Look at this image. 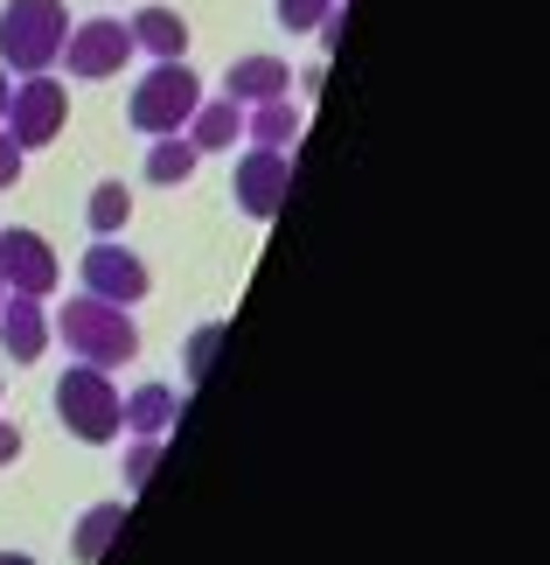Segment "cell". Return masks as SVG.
I'll list each match as a JSON object with an SVG mask.
<instances>
[{"label": "cell", "mask_w": 550, "mask_h": 565, "mask_svg": "<svg viewBox=\"0 0 550 565\" xmlns=\"http://www.w3.org/2000/svg\"><path fill=\"white\" fill-rule=\"evenodd\" d=\"M56 419L71 426L84 447H105V440H119V433H126V398H119V384L105 377V371L77 363V371L56 377Z\"/></svg>", "instance_id": "3957f363"}, {"label": "cell", "mask_w": 550, "mask_h": 565, "mask_svg": "<svg viewBox=\"0 0 550 565\" xmlns=\"http://www.w3.org/2000/svg\"><path fill=\"white\" fill-rule=\"evenodd\" d=\"M126 56H133V35H126V21L91 14V21H77V29L63 35V56H56V63H71V77L98 84V77H119Z\"/></svg>", "instance_id": "8992f818"}, {"label": "cell", "mask_w": 550, "mask_h": 565, "mask_svg": "<svg viewBox=\"0 0 550 565\" xmlns=\"http://www.w3.org/2000/svg\"><path fill=\"white\" fill-rule=\"evenodd\" d=\"M237 134H245V105L237 98H203L182 126V140L195 154H224V147H237Z\"/></svg>", "instance_id": "7c38bea8"}, {"label": "cell", "mask_w": 550, "mask_h": 565, "mask_svg": "<svg viewBox=\"0 0 550 565\" xmlns=\"http://www.w3.org/2000/svg\"><path fill=\"white\" fill-rule=\"evenodd\" d=\"M126 35H133V50H147L153 63L188 56V21L174 14V8H140L133 21H126Z\"/></svg>", "instance_id": "4fadbf2b"}, {"label": "cell", "mask_w": 550, "mask_h": 565, "mask_svg": "<svg viewBox=\"0 0 550 565\" xmlns=\"http://www.w3.org/2000/svg\"><path fill=\"white\" fill-rule=\"evenodd\" d=\"M84 294H98V300H119V308H133V300H147L153 287V273H147V258L140 252H126L112 245V237H98L91 252H84Z\"/></svg>", "instance_id": "ba28073f"}, {"label": "cell", "mask_w": 550, "mask_h": 565, "mask_svg": "<svg viewBox=\"0 0 550 565\" xmlns=\"http://www.w3.org/2000/svg\"><path fill=\"white\" fill-rule=\"evenodd\" d=\"M50 329L71 342V356H77V363H91V371H119V363H133V356H140V329H133V315H126L119 300H98V294L63 300V315L50 321Z\"/></svg>", "instance_id": "6da1fadb"}, {"label": "cell", "mask_w": 550, "mask_h": 565, "mask_svg": "<svg viewBox=\"0 0 550 565\" xmlns=\"http://www.w3.org/2000/svg\"><path fill=\"white\" fill-rule=\"evenodd\" d=\"M245 134H251V147H300V105L293 98L245 105Z\"/></svg>", "instance_id": "5bb4252c"}, {"label": "cell", "mask_w": 550, "mask_h": 565, "mask_svg": "<svg viewBox=\"0 0 550 565\" xmlns=\"http://www.w3.org/2000/svg\"><path fill=\"white\" fill-rule=\"evenodd\" d=\"M216 335H224V329H195V342H188V377H203V371H209V356H216Z\"/></svg>", "instance_id": "44dd1931"}, {"label": "cell", "mask_w": 550, "mask_h": 565, "mask_svg": "<svg viewBox=\"0 0 550 565\" xmlns=\"http://www.w3.org/2000/svg\"><path fill=\"white\" fill-rule=\"evenodd\" d=\"M0 287L8 294H29V300H50L56 294V252L42 231H0Z\"/></svg>", "instance_id": "9c48e42d"}, {"label": "cell", "mask_w": 550, "mask_h": 565, "mask_svg": "<svg viewBox=\"0 0 550 565\" xmlns=\"http://www.w3.org/2000/svg\"><path fill=\"white\" fill-rule=\"evenodd\" d=\"M63 35H71V14H63V0H8L0 8V71H50L63 56Z\"/></svg>", "instance_id": "7a4b0ae2"}, {"label": "cell", "mask_w": 550, "mask_h": 565, "mask_svg": "<svg viewBox=\"0 0 550 565\" xmlns=\"http://www.w3.org/2000/svg\"><path fill=\"white\" fill-rule=\"evenodd\" d=\"M0 300H8V287H0Z\"/></svg>", "instance_id": "484cf974"}, {"label": "cell", "mask_w": 550, "mask_h": 565, "mask_svg": "<svg viewBox=\"0 0 550 565\" xmlns=\"http://www.w3.org/2000/svg\"><path fill=\"white\" fill-rule=\"evenodd\" d=\"M224 98H237V105L293 98V63H285V56H237L224 71Z\"/></svg>", "instance_id": "30bf717a"}, {"label": "cell", "mask_w": 550, "mask_h": 565, "mask_svg": "<svg viewBox=\"0 0 550 565\" xmlns=\"http://www.w3.org/2000/svg\"><path fill=\"white\" fill-rule=\"evenodd\" d=\"M153 468H161V440H153V433H140L133 454H126V489H147Z\"/></svg>", "instance_id": "d6986e66"}, {"label": "cell", "mask_w": 550, "mask_h": 565, "mask_svg": "<svg viewBox=\"0 0 550 565\" xmlns=\"http://www.w3.org/2000/svg\"><path fill=\"white\" fill-rule=\"evenodd\" d=\"M63 119H71V92H63L56 77H21L14 84V98H8V140L21 147V154H35V147H50L56 134H63Z\"/></svg>", "instance_id": "5b68a950"}, {"label": "cell", "mask_w": 550, "mask_h": 565, "mask_svg": "<svg viewBox=\"0 0 550 565\" xmlns=\"http://www.w3.org/2000/svg\"><path fill=\"white\" fill-rule=\"evenodd\" d=\"M0 350H8L14 363H35L42 350H50V315H42V300H29V294L0 300Z\"/></svg>", "instance_id": "8fae6325"}, {"label": "cell", "mask_w": 550, "mask_h": 565, "mask_svg": "<svg viewBox=\"0 0 550 565\" xmlns=\"http://www.w3.org/2000/svg\"><path fill=\"white\" fill-rule=\"evenodd\" d=\"M8 461H21V426L0 419V468H8Z\"/></svg>", "instance_id": "603a6c76"}, {"label": "cell", "mask_w": 550, "mask_h": 565, "mask_svg": "<svg viewBox=\"0 0 550 565\" xmlns=\"http://www.w3.org/2000/svg\"><path fill=\"white\" fill-rule=\"evenodd\" d=\"M285 189H293V154H285V147H251V154L237 161V175H230V195H237V210H245L251 224H272Z\"/></svg>", "instance_id": "52a82bcc"}, {"label": "cell", "mask_w": 550, "mask_h": 565, "mask_svg": "<svg viewBox=\"0 0 550 565\" xmlns=\"http://www.w3.org/2000/svg\"><path fill=\"white\" fill-rule=\"evenodd\" d=\"M195 161H203V154H195L182 134H161V140L147 147V182H153V189H182V182L195 175Z\"/></svg>", "instance_id": "9a60e30c"}, {"label": "cell", "mask_w": 550, "mask_h": 565, "mask_svg": "<svg viewBox=\"0 0 550 565\" xmlns=\"http://www.w3.org/2000/svg\"><path fill=\"white\" fill-rule=\"evenodd\" d=\"M0 565H35V558L29 552H0Z\"/></svg>", "instance_id": "d4e9b609"}, {"label": "cell", "mask_w": 550, "mask_h": 565, "mask_svg": "<svg viewBox=\"0 0 550 565\" xmlns=\"http://www.w3.org/2000/svg\"><path fill=\"white\" fill-rule=\"evenodd\" d=\"M119 531H126V503H98V510H84V524H77V537H71L77 565H98L105 545H112Z\"/></svg>", "instance_id": "e0dca14e"}, {"label": "cell", "mask_w": 550, "mask_h": 565, "mask_svg": "<svg viewBox=\"0 0 550 565\" xmlns=\"http://www.w3.org/2000/svg\"><path fill=\"white\" fill-rule=\"evenodd\" d=\"M195 105H203V77L188 71V56H168V63H153V71L133 84V105H126V113H133L140 134L161 140V134H182Z\"/></svg>", "instance_id": "277c9868"}, {"label": "cell", "mask_w": 550, "mask_h": 565, "mask_svg": "<svg viewBox=\"0 0 550 565\" xmlns=\"http://www.w3.org/2000/svg\"><path fill=\"white\" fill-rule=\"evenodd\" d=\"M84 216H91V231H98V237H119V231H126V216H133V195H126V182H98V189H91V203H84Z\"/></svg>", "instance_id": "ac0fdd59"}, {"label": "cell", "mask_w": 550, "mask_h": 565, "mask_svg": "<svg viewBox=\"0 0 550 565\" xmlns=\"http://www.w3.org/2000/svg\"><path fill=\"white\" fill-rule=\"evenodd\" d=\"M8 98H14V77L0 71V119H8Z\"/></svg>", "instance_id": "cb8c5ba5"}, {"label": "cell", "mask_w": 550, "mask_h": 565, "mask_svg": "<svg viewBox=\"0 0 550 565\" xmlns=\"http://www.w3.org/2000/svg\"><path fill=\"white\" fill-rule=\"evenodd\" d=\"M174 412H182V398H174L168 384H140L133 398H126V433H153V440H161L174 426Z\"/></svg>", "instance_id": "2e32d148"}, {"label": "cell", "mask_w": 550, "mask_h": 565, "mask_svg": "<svg viewBox=\"0 0 550 565\" xmlns=\"http://www.w3.org/2000/svg\"><path fill=\"white\" fill-rule=\"evenodd\" d=\"M21 161H29V154H21V147L8 140V126H0V189H14V182H21Z\"/></svg>", "instance_id": "7402d4cb"}, {"label": "cell", "mask_w": 550, "mask_h": 565, "mask_svg": "<svg viewBox=\"0 0 550 565\" xmlns=\"http://www.w3.org/2000/svg\"><path fill=\"white\" fill-rule=\"evenodd\" d=\"M335 0H279V29H321Z\"/></svg>", "instance_id": "ffe728a7"}]
</instances>
